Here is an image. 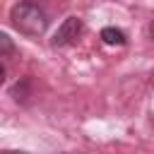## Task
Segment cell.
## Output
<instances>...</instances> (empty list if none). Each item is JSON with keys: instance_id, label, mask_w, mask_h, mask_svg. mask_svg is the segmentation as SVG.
<instances>
[{"instance_id": "obj_4", "label": "cell", "mask_w": 154, "mask_h": 154, "mask_svg": "<svg viewBox=\"0 0 154 154\" xmlns=\"http://www.w3.org/2000/svg\"><path fill=\"white\" fill-rule=\"evenodd\" d=\"M10 53H14V43H12V38L5 31H0V58H5Z\"/></svg>"}, {"instance_id": "obj_5", "label": "cell", "mask_w": 154, "mask_h": 154, "mask_svg": "<svg viewBox=\"0 0 154 154\" xmlns=\"http://www.w3.org/2000/svg\"><path fill=\"white\" fill-rule=\"evenodd\" d=\"M5 82V70H2V65H0V84Z\"/></svg>"}, {"instance_id": "obj_6", "label": "cell", "mask_w": 154, "mask_h": 154, "mask_svg": "<svg viewBox=\"0 0 154 154\" xmlns=\"http://www.w3.org/2000/svg\"><path fill=\"white\" fill-rule=\"evenodd\" d=\"M149 34H152V38H154V22H152V26H149Z\"/></svg>"}, {"instance_id": "obj_1", "label": "cell", "mask_w": 154, "mask_h": 154, "mask_svg": "<svg viewBox=\"0 0 154 154\" xmlns=\"http://www.w3.org/2000/svg\"><path fill=\"white\" fill-rule=\"evenodd\" d=\"M10 19L14 24V29H19L26 36H41L48 26V14L43 12V7L34 0H22L12 7Z\"/></svg>"}, {"instance_id": "obj_3", "label": "cell", "mask_w": 154, "mask_h": 154, "mask_svg": "<svg viewBox=\"0 0 154 154\" xmlns=\"http://www.w3.org/2000/svg\"><path fill=\"white\" fill-rule=\"evenodd\" d=\"M101 41L108 43V46H123L125 43V34L120 29H116V26H106V29H101Z\"/></svg>"}, {"instance_id": "obj_2", "label": "cell", "mask_w": 154, "mask_h": 154, "mask_svg": "<svg viewBox=\"0 0 154 154\" xmlns=\"http://www.w3.org/2000/svg\"><path fill=\"white\" fill-rule=\"evenodd\" d=\"M82 19L79 17H67L60 26H58V31L53 34V38H51V43L58 48V46H67V43H72L79 34H82Z\"/></svg>"}]
</instances>
